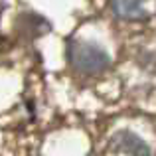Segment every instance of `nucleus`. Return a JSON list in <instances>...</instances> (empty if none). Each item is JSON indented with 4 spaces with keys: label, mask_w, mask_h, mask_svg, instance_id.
Returning a JSON list of instances; mask_svg holds the SVG:
<instances>
[{
    "label": "nucleus",
    "mask_w": 156,
    "mask_h": 156,
    "mask_svg": "<svg viewBox=\"0 0 156 156\" xmlns=\"http://www.w3.org/2000/svg\"><path fill=\"white\" fill-rule=\"evenodd\" d=\"M67 59L83 75H99L111 65L109 53L91 42H71L67 46Z\"/></svg>",
    "instance_id": "1"
},
{
    "label": "nucleus",
    "mask_w": 156,
    "mask_h": 156,
    "mask_svg": "<svg viewBox=\"0 0 156 156\" xmlns=\"http://www.w3.org/2000/svg\"><path fill=\"white\" fill-rule=\"evenodd\" d=\"M113 146L119 152H125L129 156H150V148L142 138H138L130 130H122L113 138Z\"/></svg>",
    "instance_id": "2"
},
{
    "label": "nucleus",
    "mask_w": 156,
    "mask_h": 156,
    "mask_svg": "<svg viewBox=\"0 0 156 156\" xmlns=\"http://www.w3.org/2000/svg\"><path fill=\"white\" fill-rule=\"evenodd\" d=\"M111 8L125 20H138L144 16V0H111Z\"/></svg>",
    "instance_id": "3"
},
{
    "label": "nucleus",
    "mask_w": 156,
    "mask_h": 156,
    "mask_svg": "<svg viewBox=\"0 0 156 156\" xmlns=\"http://www.w3.org/2000/svg\"><path fill=\"white\" fill-rule=\"evenodd\" d=\"M18 30L22 34L26 32H34L36 36H42L44 32L50 30V24L42 18V16H36V14H20L18 16Z\"/></svg>",
    "instance_id": "4"
},
{
    "label": "nucleus",
    "mask_w": 156,
    "mask_h": 156,
    "mask_svg": "<svg viewBox=\"0 0 156 156\" xmlns=\"http://www.w3.org/2000/svg\"><path fill=\"white\" fill-rule=\"evenodd\" d=\"M2 10H4V2L0 0V14H2Z\"/></svg>",
    "instance_id": "5"
}]
</instances>
